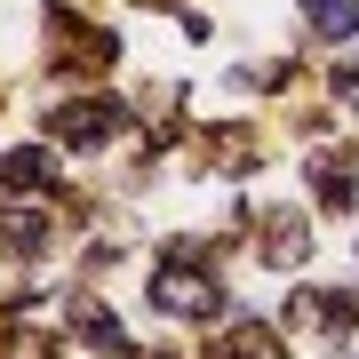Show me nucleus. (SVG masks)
Wrapping results in <instances>:
<instances>
[{
  "label": "nucleus",
  "mask_w": 359,
  "mask_h": 359,
  "mask_svg": "<svg viewBox=\"0 0 359 359\" xmlns=\"http://www.w3.org/2000/svg\"><path fill=\"white\" fill-rule=\"evenodd\" d=\"M152 304L160 311H184V320H208V311H224V287L200 280V271H184V264H168L152 280Z\"/></svg>",
  "instance_id": "f257e3e1"
},
{
  "label": "nucleus",
  "mask_w": 359,
  "mask_h": 359,
  "mask_svg": "<svg viewBox=\"0 0 359 359\" xmlns=\"http://www.w3.org/2000/svg\"><path fill=\"white\" fill-rule=\"evenodd\" d=\"M295 327H327V335H344V327H351V304H344V295H295Z\"/></svg>",
  "instance_id": "f03ea898"
},
{
  "label": "nucleus",
  "mask_w": 359,
  "mask_h": 359,
  "mask_svg": "<svg viewBox=\"0 0 359 359\" xmlns=\"http://www.w3.org/2000/svg\"><path fill=\"white\" fill-rule=\"evenodd\" d=\"M304 16H311L320 32H335V40L359 32V0H304Z\"/></svg>",
  "instance_id": "7ed1b4c3"
},
{
  "label": "nucleus",
  "mask_w": 359,
  "mask_h": 359,
  "mask_svg": "<svg viewBox=\"0 0 359 359\" xmlns=\"http://www.w3.org/2000/svg\"><path fill=\"white\" fill-rule=\"evenodd\" d=\"M40 176H56L48 152H16V160H0V184H8V192H25V184H40Z\"/></svg>",
  "instance_id": "20e7f679"
},
{
  "label": "nucleus",
  "mask_w": 359,
  "mask_h": 359,
  "mask_svg": "<svg viewBox=\"0 0 359 359\" xmlns=\"http://www.w3.org/2000/svg\"><path fill=\"white\" fill-rule=\"evenodd\" d=\"M104 120H112V112H104V104H72V112L56 120V128H65L72 144H96V136H104Z\"/></svg>",
  "instance_id": "39448f33"
},
{
  "label": "nucleus",
  "mask_w": 359,
  "mask_h": 359,
  "mask_svg": "<svg viewBox=\"0 0 359 359\" xmlns=\"http://www.w3.org/2000/svg\"><path fill=\"white\" fill-rule=\"evenodd\" d=\"M224 359H280V344H271L264 327H240V335H231V351H224Z\"/></svg>",
  "instance_id": "423d86ee"
},
{
  "label": "nucleus",
  "mask_w": 359,
  "mask_h": 359,
  "mask_svg": "<svg viewBox=\"0 0 359 359\" xmlns=\"http://www.w3.org/2000/svg\"><path fill=\"white\" fill-rule=\"evenodd\" d=\"M0 359H56V344H40V335H8Z\"/></svg>",
  "instance_id": "0eeeda50"
}]
</instances>
